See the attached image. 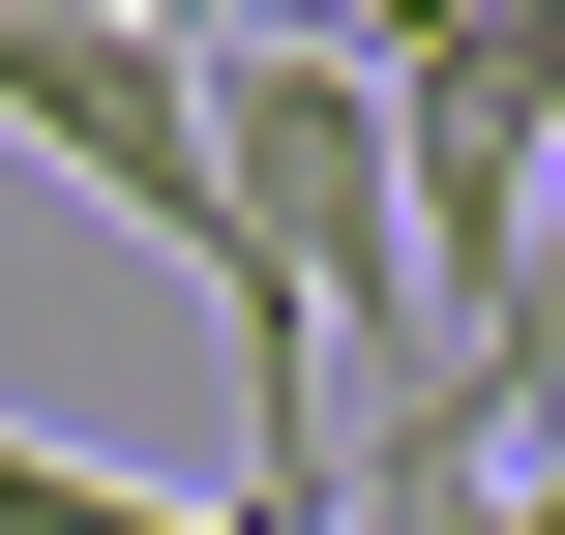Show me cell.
<instances>
[{"label": "cell", "instance_id": "cell-1", "mask_svg": "<svg viewBox=\"0 0 565 535\" xmlns=\"http://www.w3.org/2000/svg\"><path fill=\"white\" fill-rule=\"evenodd\" d=\"M0 149H60V179L238 328V506L328 535V357L268 328V268H238V208H209V60H179V0H0Z\"/></svg>", "mask_w": 565, "mask_h": 535}, {"label": "cell", "instance_id": "cell-2", "mask_svg": "<svg viewBox=\"0 0 565 535\" xmlns=\"http://www.w3.org/2000/svg\"><path fill=\"white\" fill-rule=\"evenodd\" d=\"M358 89H387V268H417V328H447V357H536L565 0H477V30H417V60H358Z\"/></svg>", "mask_w": 565, "mask_h": 535}, {"label": "cell", "instance_id": "cell-3", "mask_svg": "<svg viewBox=\"0 0 565 535\" xmlns=\"http://www.w3.org/2000/svg\"><path fill=\"white\" fill-rule=\"evenodd\" d=\"M0 535H298V506H238V477H89L60 417H0Z\"/></svg>", "mask_w": 565, "mask_h": 535}, {"label": "cell", "instance_id": "cell-4", "mask_svg": "<svg viewBox=\"0 0 565 535\" xmlns=\"http://www.w3.org/2000/svg\"><path fill=\"white\" fill-rule=\"evenodd\" d=\"M298 30H328V60H417V30H477V0H298Z\"/></svg>", "mask_w": 565, "mask_h": 535}, {"label": "cell", "instance_id": "cell-5", "mask_svg": "<svg viewBox=\"0 0 565 535\" xmlns=\"http://www.w3.org/2000/svg\"><path fill=\"white\" fill-rule=\"evenodd\" d=\"M179 30H209V0H179Z\"/></svg>", "mask_w": 565, "mask_h": 535}]
</instances>
